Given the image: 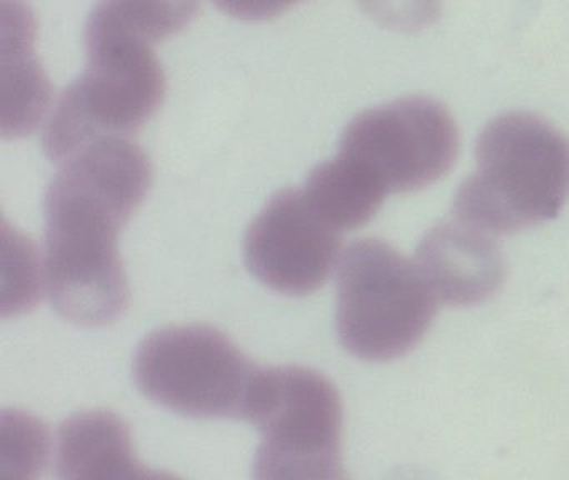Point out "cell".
<instances>
[{
  "label": "cell",
  "mask_w": 569,
  "mask_h": 480,
  "mask_svg": "<svg viewBox=\"0 0 569 480\" xmlns=\"http://www.w3.org/2000/svg\"><path fill=\"white\" fill-rule=\"evenodd\" d=\"M336 330L351 356L369 362L415 349L438 312L439 300L415 262L379 239H359L338 269Z\"/></svg>",
  "instance_id": "cell-4"
},
{
  "label": "cell",
  "mask_w": 569,
  "mask_h": 480,
  "mask_svg": "<svg viewBox=\"0 0 569 480\" xmlns=\"http://www.w3.org/2000/svg\"><path fill=\"white\" fill-rule=\"evenodd\" d=\"M261 367L211 326H171L139 343L132 376L142 396L192 419H248Z\"/></svg>",
  "instance_id": "cell-5"
},
{
  "label": "cell",
  "mask_w": 569,
  "mask_h": 480,
  "mask_svg": "<svg viewBox=\"0 0 569 480\" xmlns=\"http://www.w3.org/2000/svg\"><path fill=\"white\" fill-rule=\"evenodd\" d=\"M34 19L21 0H4V137L26 136L48 109L49 82L32 52Z\"/></svg>",
  "instance_id": "cell-11"
},
{
  "label": "cell",
  "mask_w": 569,
  "mask_h": 480,
  "mask_svg": "<svg viewBox=\"0 0 569 480\" xmlns=\"http://www.w3.org/2000/svg\"><path fill=\"white\" fill-rule=\"evenodd\" d=\"M341 232L309 203L302 189H282L246 232L249 272L274 292L305 297L325 286L338 262Z\"/></svg>",
  "instance_id": "cell-8"
},
{
  "label": "cell",
  "mask_w": 569,
  "mask_h": 480,
  "mask_svg": "<svg viewBox=\"0 0 569 480\" xmlns=\"http://www.w3.org/2000/svg\"><path fill=\"white\" fill-rule=\"evenodd\" d=\"M88 66L59 97L44 130L46 156L62 163L89 143L138 132L161 109L166 76L151 43L86 29Z\"/></svg>",
  "instance_id": "cell-3"
},
{
  "label": "cell",
  "mask_w": 569,
  "mask_h": 480,
  "mask_svg": "<svg viewBox=\"0 0 569 480\" xmlns=\"http://www.w3.org/2000/svg\"><path fill=\"white\" fill-rule=\"evenodd\" d=\"M261 443L256 479H342V403L331 380L299 366L262 369L249 407Z\"/></svg>",
  "instance_id": "cell-6"
},
{
  "label": "cell",
  "mask_w": 569,
  "mask_h": 480,
  "mask_svg": "<svg viewBox=\"0 0 569 480\" xmlns=\"http://www.w3.org/2000/svg\"><path fill=\"white\" fill-rule=\"evenodd\" d=\"M362 9L389 29H422L436 22L441 12V0H359Z\"/></svg>",
  "instance_id": "cell-14"
},
{
  "label": "cell",
  "mask_w": 569,
  "mask_h": 480,
  "mask_svg": "<svg viewBox=\"0 0 569 480\" xmlns=\"http://www.w3.org/2000/svg\"><path fill=\"white\" fill-rule=\"evenodd\" d=\"M415 263L436 299L455 307L486 302L506 277L496 237L456 217L422 237Z\"/></svg>",
  "instance_id": "cell-9"
},
{
  "label": "cell",
  "mask_w": 569,
  "mask_h": 480,
  "mask_svg": "<svg viewBox=\"0 0 569 480\" xmlns=\"http://www.w3.org/2000/svg\"><path fill=\"white\" fill-rule=\"evenodd\" d=\"M152 163L139 143L106 137L62 162L44 199V283L69 322L104 327L129 306L119 233L148 196Z\"/></svg>",
  "instance_id": "cell-1"
},
{
  "label": "cell",
  "mask_w": 569,
  "mask_h": 480,
  "mask_svg": "<svg viewBox=\"0 0 569 480\" xmlns=\"http://www.w3.org/2000/svg\"><path fill=\"white\" fill-rule=\"evenodd\" d=\"M478 170L459 186L456 219L509 236L555 219L569 199V139L541 117L509 112L482 129Z\"/></svg>",
  "instance_id": "cell-2"
},
{
  "label": "cell",
  "mask_w": 569,
  "mask_h": 480,
  "mask_svg": "<svg viewBox=\"0 0 569 480\" xmlns=\"http://www.w3.org/2000/svg\"><path fill=\"white\" fill-rule=\"evenodd\" d=\"M458 152L459 129L451 112L438 100L408 97L355 117L338 153L389 196L438 182Z\"/></svg>",
  "instance_id": "cell-7"
},
{
  "label": "cell",
  "mask_w": 569,
  "mask_h": 480,
  "mask_svg": "<svg viewBox=\"0 0 569 480\" xmlns=\"http://www.w3.org/2000/svg\"><path fill=\"white\" fill-rule=\"evenodd\" d=\"M202 0H99L86 29L121 33L151 43L182 32L201 9Z\"/></svg>",
  "instance_id": "cell-13"
},
{
  "label": "cell",
  "mask_w": 569,
  "mask_h": 480,
  "mask_svg": "<svg viewBox=\"0 0 569 480\" xmlns=\"http://www.w3.org/2000/svg\"><path fill=\"white\" fill-rule=\"evenodd\" d=\"M212 2L219 10L234 19L259 22L286 12L302 0H212Z\"/></svg>",
  "instance_id": "cell-15"
},
{
  "label": "cell",
  "mask_w": 569,
  "mask_h": 480,
  "mask_svg": "<svg viewBox=\"0 0 569 480\" xmlns=\"http://www.w3.org/2000/svg\"><path fill=\"white\" fill-rule=\"evenodd\" d=\"M312 209L338 232L358 229L381 209L386 193L342 156L319 163L302 187Z\"/></svg>",
  "instance_id": "cell-12"
},
{
  "label": "cell",
  "mask_w": 569,
  "mask_h": 480,
  "mask_svg": "<svg viewBox=\"0 0 569 480\" xmlns=\"http://www.w3.org/2000/svg\"><path fill=\"white\" fill-rule=\"evenodd\" d=\"M56 473L61 479H141L152 477L136 459L128 423L94 410L69 417L59 427Z\"/></svg>",
  "instance_id": "cell-10"
}]
</instances>
